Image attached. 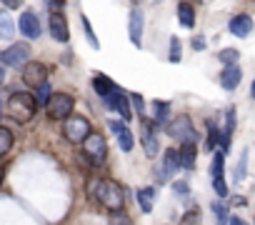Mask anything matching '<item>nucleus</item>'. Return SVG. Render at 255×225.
Masks as SVG:
<instances>
[{
	"instance_id": "ea45409f",
	"label": "nucleus",
	"mask_w": 255,
	"mask_h": 225,
	"mask_svg": "<svg viewBox=\"0 0 255 225\" xmlns=\"http://www.w3.org/2000/svg\"><path fill=\"white\" fill-rule=\"evenodd\" d=\"M133 103H135V108H138V112H143V98H140L138 93L133 95Z\"/></svg>"
},
{
	"instance_id": "0eeeda50",
	"label": "nucleus",
	"mask_w": 255,
	"mask_h": 225,
	"mask_svg": "<svg viewBox=\"0 0 255 225\" xmlns=\"http://www.w3.org/2000/svg\"><path fill=\"white\" fill-rule=\"evenodd\" d=\"M178 168H180V155H178V150H165L163 160L155 165V183H158V185H165V183L175 175Z\"/></svg>"
},
{
	"instance_id": "b1692460",
	"label": "nucleus",
	"mask_w": 255,
	"mask_h": 225,
	"mask_svg": "<svg viewBox=\"0 0 255 225\" xmlns=\"http://www.w3.org/2000/svg\"><path fill=\"white\" fill-rule=\"evenodd\" d=\"M218 58H220V63H225V68H228V65H238L240 50H235V48H225V50L218 53Z\"/></svg>"
},
{
	"instance_id": "1a4fd4ad",
	"label": "nucleus",
	"mask_w": 255,
	"mask_h": 225,
	"mask_svg": "<svg viewBox=\"0 0 255 225\" xmlns=\"http://www.w3.org/2000/svg\"><path fill=\"white\" fill-rule=\"evenodd\" d=\"M140 143H143V150L148 158H155L160 153V143H158V135H155V123L148 120V118H140Z\"/></svg>"
},
{
	"instance_id": "39448f33",
	"label": "nucleus",
	"mask_w": 255,
	"mask_h": 225,
	"mask_svg": "<svg viewBox=\"0 0 255 225\" xmlns=\"http://www.w3.org/2000/svg\"><path fill=\"white\" fill-rule=\"evenodd\" d=\"M73 108H75V100H73V95H68V93H53L50 103L45 105L48 115H50L53 120H65V118H70Z\"/></svg>"
},
{
	"instance_id": "2f4dec72",
	"label": "nucleus",
	"mask_w": 255,
	"mask_h": 225,
	"mask_svg": "<svg viewBox=\"0 0 255 225\" xmlns=\"http://www.w3.org/2000/svg\"><path fill=\"white\" fill-rule=\"evenodd\" d=\"M173 190H175V195H178L183 203H188L190 188H188V183H185V180H175V183H173Z\"/></svg>"
},
{
	"instance_id": "f704fd0d",
	"label": "nucleus",
	"mask_w": 255,
	"mask_h": 225,
	"mask_svg": "<svg viewBox=\"0 0 255 225\" xmlns=\"http://www.w3.org/2000/svg\"><path fill=\"white\" fill-rule=\"evenodd\" d=\"M83 28H85V38H88V43L98 50L100 43H98V38H95V33H93V28H90V23H88V18H83Z\"/></svg>"
},
{
	"instance_id": "2eb2a0df",
	"label": "nucleus",
	"mask_w": 255,
	"mask_h": 225,
	"mask_svg": "<svg viewBox=\"0 0 255 225\" xmlns=\"http://www.w3.org/2000/svg\"><path fill=\"white\" fill-rule=\"evenodd\" d=\"M228 28H230V33H233L235 38H248V35L253 33V18L245 15V13H243V15H235Z\"/></svg>"
},
{
	"instance_id": "49530a36",
	"label": "nucleus",
	"mask_w": 255,
	"mask_h": 225,
	"mask_svg": "<svg viewBox=\"0 0 255 225\" xmlns=\"http://www.w3.org/2000/svg\"><path fill=\"white\" fill-rule=\"evenodd\" d=\"M195 3H200V0H195Z\"/></svg>"
},
{
	"instance_id": "5701e85b",
	"label": "nucleus",
	"mask_w": 255,
	"mask_h": 225,
	"mask_svg": "<svg viewBox=\"0 0 255 225\" xmlns=\"http://www.w3.org/2000/svg\"><path fill=\"white\" fill-rule=\"evenodd\" d=\"M223 165H225V155H223V150H215L213 163H210V175H213V180H220V178H223Z\"/></svg>"
},
{
	"instance_id": "9d476101",
	"label": "nucleus",
	"mask_w": 255,
	"mask_h": 225,
	"mask_svg": "<svg viewBox=\"0 0 255 225\" xmlns=\"http://www.w3.org/2000/svg\"><path fill=\"white\" fill-rule=\"evenodd\" d=\"M93 88H95L98 98H100V100H103V103H105L108 108H110V103L115 100V95L120 93V90H118V85H115V83H113L110 78H105L103 73H98V75L93 78Z\"/></svg>"
},
{
	"instance_id": "6e6552de",
	"label": "nucleus",
	"mask_w": 255,
	"mask_h": 225,
	"mask_svg": "<svg viewBox=\"0 0 255 225\" xmlns=\"http://www.w3.org/2000/svg\"><path fill=\"white\" fill-rule=\"evenodd\" d=\"M28 58H30V45L28 43H15L10 48H5L0 53V65H10V68H20V65H28Z\"/></svg>"
},
{
	"instance_id": "473e14b6",
	"label": "nucleus",
	"mask_w": 255,
	"mask_h": 225,
	"mask_svg": "<svg viewBox=\"0 0 255 225\" xmlns=\"http://www.w3.org/2000/svg\"><path fill=\"white\" fill-rule=\"evenodd\" d=\"M198 223H200V210H198V208H190V210L185 213V218H183L180 225H198Z\"/></svg>"
},
{
	"instance_id": "a19ab883",
	"label": "nucleus",
	"mask_w": 255,
	"mask_h": 225,
	"mask_svg": "<svg viewBox=\"0 0 255 225\" xmlns=\"http://www.w3.org/2000/svg\"><path fill=\"white\" fill-rule=\"evenodd\" d=\"M228 225H245V223H243V220H240V218H233V220H230V223H228Z\"/></svg>"
},
{
	"instance_id": "a18cd8bd",
	"label": "nucleus",
	"mask_w": 255,
	"mask_h": 225,
	"mask_svg": "<svg viewBox=\"0 0 255 225\" xmlns=\"http://www.w3.org/2000/svg\"><path fill=\"white\" fill-rule=\"evenodd\" d=\"M0 110H3V100H0ZM0 115H3V112H0Z\"/></svg>"
},
{
	"instance_id": "a878e982",
	"label": "nucleus",
	"mask_w": 255,
	"mask_h": 225,
	"mask_svg": "<svg viewBox=\"0 0 255 225\" xmlns=\"http://www.w3.org/2000/svg\"><path fill=\"white\" fill-rule=\"evenodd\" d=\"M15 35V25L10 18H0V40H10Z\"/></svg>"
},
{
	"instance_id": "ddd939ff",
	"label": "nucleus",
	"mask_w": 255,
	"mask_h": 225,
	"mask_svg": "<svg viewBox=\"0 0 255 225\" xmlns=\"http://www.w3.org/2000/svg\"><path fill=\"white\" fill-rule=\"evenodd\" d=\"M18 28H20V33H23L28 40H38V38H40V20H38L35 10H25V13L20 15Z\"/></svg>"
},
{
	"instance_id": "7c9ffc66",
	"label": "nucleus",
	"mask_w": 255,
	"mask_h": 225,
	"mask_svg": "<svg viewBox=\"0 0 255 225\" xmlns=\"http://www.w3.org/2000/svg\"><path fill=\"white\" fill-rule=\"evenodd\" d=\"M245 170H248V153H240V160H238V168H235V183L245 180Z\"/></svg>"
},
{
	"instance_id": "f3484780",
	"label": "nucleus",
	"mask_w": 255,
	"mask_h": 225,
	"mask_svg": "<svg viewBox=\"0 0 255 225\" xmlns=\"http://www.w3.org/2000/svg\"><path fill=\"white\" fill-rule=\"evenodd\" d=\"M110 108H113L115 112H120V118H123V120H130V118H133L130 103H128V98H125L123 93H118V95H115V100L110 103Z\"/></svg>"
},
{
	"instance_id": "4468645a",
	"label": "nucleus",
	"mask_w": 255,
	"mask_h": 225,
	"mask_svg": "<svg viewBox=\"0 0 255 225\" xmlns=\"http://www.w3.org/2000/svg\"><path fill=\"white\" fill-rule=\"evenodd\" d=\"M50 35L58 40V43H68L70 38V28H68V20L60 10H53L50 13Z\"/></svg>"
},
{
	"instance_id": "393cba45",
	"label": "nucleus",
	"mask_w": 255,
	"mask_h": 225,
	"mask_svg": "<svg viewBox=\"0 0 255 225\" xmlns=\"http://www.w3.org/2000/svg\"><path fill=\"white\" fill-rule=\"evenodd\" d=\"M33 98H35V103H38V105H48V103H50V98H53L50 85H48V83H43L40 88H35V95H33Z\"/></svg>"
},
{
	"instance_id": "c85d7f7f",
	"label": "nucleus",
	"mask_w": 255,
	"mask_h": 225,
	"mask_svg": "<svg viewBox=\"0 0 255 225\" xmlns=\"http://www.w3.org/2000/svg\"><path fill=\"white\" fill-rule=\"evenodd\" d=\"M213 213H215V223L218 225H228V208L223 203H215L213 200Z\"/></svg>"
},
{
	"instance_id": "4c0bfd02",
	"label": "nucleus",
	"mask_w": 255,
	"mask_h": 225,
	"mask_svg": "<svg viewBox=\"0 0 255 225\" xmlns=\"http://www.w3.org/2000/svg\"><path fill=\"white\" fill-rule=\"evenodd\" d=\"M193 48H195V50H203V48H205V38H200V35L193 38Z\"/></svg>"
},
{
	"instance_id": "bb28decb",
	"label": "nucleus",
	"mask_w": 255,
	"mask_h": 225,
	"mask_svg": "<svg viewBox=\"0 0 255 225\" xmlns=\"http://www.w3.org/2000/svg\"><path fill=\"white\" fill-rule=\"evenodd\" d=\"M220 138H223V133L208 120V150H215V145L220 143Z\"/></svg>"
},
{
	"instance_id": "f8f14e48",
	"label": "nucleus",
	"mask_w": 255,
	"mask_h": 225,
	"mask_svg": "<svg viewBox=\"0 0 255 225\" xmlns=\"http://www.w3.org/2000/svg\"><path fill=\"white\" fill-rule=\"evenodd\" d=\"M143 25H145V15L140 8H133L130 10V20H128V33H130V40L135 48L143 45Z\"/></svg>"
},
{
	"instance_id": "aec40b11",
	"label": "nucleus",
	"mask_w": 255,
	"mask_h": 225,
	"mask_svg": "<svg viewBox=\"0 0 255 225\" xmlns=\"http://www.w3.org/2000/svg\"><path fill=\"white\" fill-rule=\"evenodd\" d=\"M178 155H180V168H185V170L195 168V145H183L178 150Z\"/></svg>"
},
{
	"instance_id": "c03bdc74",
	"label": "nucleus",
	"mask_w": 255,
	"mask_h": 225,
	"mask_svg": "<svg viewBox=\"0 0 255 225\" xmlns=\"http://www.w3.org/2000/svg\"><path fill=\"white\" fill-rule=\"evenodd\" d=\"M250 95H253V98H255V83H253V88H250Z\"/></svg>"
},
{
	"instance_id": "cd10ccee",
	"label": "nucleus",
	"mask_w": 255,
	"mask_h": 225,
	"mask_svg": "<svg viewBox=\"0 0 255 225\" xmlns=\"http://www.w3.org/2000/svg\"><path fill=\"white\" fill-rule=\"evenodd\" d=\"M180 58H183V45H180L178 38H170V55H168V60L170 63H180Z\"/></svg>"
},
{
	"instance_id": "de8ad7c7",
	"label": "nucleus",
	"mask_w": 255,
	"mask_h": 225,
	"mask_svg": "<svg viewBox=\"0 0 255 225\" xmlns=\"http://www.w3.org/2000/svg\"><path fill=\"white\" fill-rule=\"evenodd\" d=\"M135 3H140V0H135Z\"/></svg>"
},
{
	"instance_id": "9b49d317",
	"label": "nucleus",
	"mask_w": 255,
	"mask_h": 225,
	"mask_svg": "<svg viewBox=\"0 0 255 225\" xmlns=\"http://www.w3.org/2000/svg\"><path fill=\"white\" fill-rule=\"evenodd\" d=\"M23 83L30 88H40L43 83H48V68L43 63H28L23 65Z\"/></svg>"
},
{
	"instance_id": "4be33fe9",
	"label": "nucleus",
	"mask_w": 255,
	"mask_h": 225,
	"mask_svg": "<svg viewBox=\"0 0 255 225\" xmlns=\"http://www.w3.org/2000/svg\"><path fill=\"white\" fill-rule=\"evenodd\" d=\"M10 148H13V133L5 125H0V158H5Z\"/></svg>"
},
{
	"instance_id": "20e7f679",
	"label": "nucleus",
	"mask_w": 255,
	"mask_h": 225,
	"mask_svg": "<svg viewBox=\"0 0 255 225\" xmlns=\"http://www.w3.org/2000/svg\"><path fill=\"white\" fill-rule=\"evenodd\" d=\"M168 135L175 138L180 145H195L198 140V133H195V125L188 115H178L175 120L168 123Z\"/></svg>"
},
{
	"instance_id": "dca6fc26",
	"label": "nucleus",
	"mask_w": 255,
	"mask_h": 225,
	"mask_svg": "<svg viewBox=\"0 0 255 225\" xmlns=\"http://www.w3.org/2000/svg\"><path fill=\"white\" fill-rule=\"evenodd\" d=\"M240 80H243V70H240L238 65H228V68L220 73V85H223L225 90H235V88L240 85Z\"/></svg>"
},
{
	"instance_id": "f03ea898",
	"label": "nucleus",
	"mask_w": 255,
	"mask_h": 225,
	"mask_svg": "<svg viewBox=\"0 0 255 225\" xmlns=\"http://www.w3.org/2000/svg\"><path fill=\"white\" fill-rule=\"evenodd\" d=\"M38 110V103L30 93H13L8 98V115L15 123H30Z\"/></svg>"
},
{
	"instance_id": "7ed1b4c3",
	"label": "nucleus",
	"mask_w": 255,
	"mask_h": 225,
	"mask_svg": "<svg viewBox=\"0 0 255 225\" xmlns=\"http://www.w3.org/2000/svg\"><path fill=\"white\" fill-rule=\"evenodd\" d=\"M90 133H93V128H90V123H88L83 115H70V118L63 120V135H65L68 143L80 145V143L88 140Z\"/></svg>"
},
{
	"instance_id": "423d86ee",
	"label": "nucleus",
	"mask_w": 255,
	"mask_h": 225,
	"mask_svg": "<svg viewBox=\"0 0 255 225\" xmlns=\"http://www.w3.org/2000/svg\"><path fill=\"white\" fill-rule=\"evenodd\" d=\"M83 155L93 163V165H100L105 163V155H108V143L100 133H90L88 140L83 143Z\"/></svg>"
},
{
	"instance_id": "a211bd4d",
	"label": "nucleus",
	"mask_w": 255,
	"mask_h": 225,
	"mask_svg": "<svg viewBox=\"0 0 255 225\" xmlns=\"http://www.w3.org/2000/svg\"><path fill=\"white\" fill-rule=\"evenodd\" d=\"M178 20L183 28H195V8L190 3H180L178 5Z\"/></svg>"
},
{
	"instance_id": "72a5a7b5",
	"label": "nucleus",
	"mask_w": 255,
	"mask_h": 225,
	"mask_svg": "<svg viewBox=\"0 0 255 225\" xmlns=\"http://www.w3.org/2000/svg\"><path fill=\"white\" fill-rule=\"evenodd\" d=\"M108 225H133V220L120 210V213H113V215H110V223H108Z\"/></svg>"
},
{
	"instance_id": "e433bc0d",
	"label": "nucleus",
	"mask_w": 255,
	"mask_h": 225,
	"mask_svg": "<svg viewBox=\"0 0 255 225\" xmlns=\"http://www.w3.org/2000/svg\"><path fill=\"white\" fill-rule=\"evenodd\" d=\"M108 125H110V130H113V133H115V135H118V133H123V130H125V125H123V123H120V120H110V123H108Z\"/></svg>"
},
{
	"instance_id": "412c9836",
	"label": "nucleus",
	"mask_w": 255,
	"mask_h": 225,
	"mask_svg": "<svg viewBox=\"0 0 255 225\" xmlns=\"http://www.w3.org/2000/svg\"><path fill=\"white\" fill-rule=\"evenodd\" d=\"M153 200H155V190H153V188L138 190V203H140L143 213H150V210H153Z\"/></svg>"
},
{
	"instance_id": "c9c22d12",
	"label": "nucleus",
	"mask_w": 255,
	"mask_h": 225,
	"mask_svg": "<svg viewBox=\"0 0 255 225\" xmlns=\"http://www.w3.org/2000/svg\"><path fill=\"white\" fill-rule=\"evenodd\" d=\"M213 188H215V195H218V198H228V185H225L223 178H220V180H213Z\"/></svg>"
},
{
	"instance_id": "f257e3e1",
	"label": "nucleus",
	"mask_w": 255,
	"mask_h": 225,
	"mask_svg": "<svg viewBox=\"0 0 255 225\" xmlns=\"http://www.w3.org/2000/svg\"><path fill=\"white\" fill-rule=\"evenodd\" d=\"M88 190L93 198H98V203L103 208H108L110 213H120L123 205H125V195H123V188L115 183V180H90L88 183Z\"/></svg>"
},
{
	"instance_id": "37998d69",
	"label": "nucleus",
	"mask_w": 255,
	"mask_h": 225,
	"mask_svg": "<svg viewBox=\"0 0 255 225\" xmlns=\"http://www.w3.org/2000/svg\"><path fill=\"white\" fill-rule=\"evenodd\" d=\"M3 175H5V170H3V168H0V183H3Z\"/></svg>"
},
{
	"instance_id": "58836bf2",
	"label": "nucleus",
	"mask_w": 255,
	"mask_h": 225,
	"mask_svg": "<svg viewBox=\"0 0 255 225\" xmlns=\"http://www.w3.org/2000/svg\"><path fill=\"white\" fill-rule=\"evenodd\" d=\"M3 5H5V8H20L23 0H3Z\"/></svg>"
},
{
	"instance_id": "6ab92c4d",
	"label": "nucleus",
	"mask_w": 255,
	"mask_h": 225,
	"mask_svg": "<svg viewBox=\"0 0 255 225\" xmlns=\"http://www.w3.org/2000/svg\"><path fill=\"white\" fill-rule=\"evenodd\" d=\"M153 112H155V125L168 123V115H170V103H165V100H153Z\"/></svg>"
},
{
	"instance_id": "c756f323",
	"label": "nucleus",
	"mask_w": 255,
	"mask_h": 225,
	"mask_svg": "<svg viewBox=\"0 0 255 225\" xmlns=\"http://www.w3.org/2000/svg\"><path fill=\"white\" fill-rule=\"evenodd\" d=\"M118 143H120V148L128 153V150H133V133L130 130H123V133H118Z\"/></svg>"
},
{
	"instance_id": "79ce46f5",
	"label": "nucleus",
	"mask_w": 255,
	"mask_h": 225,
	"mask_svg": "<svg viewBox=\"0 0 255 225\" xmlns=\"http://www.w3.org/2000/svg\"><path fill=\"white\" fill-rule=\"evenodd\" d=\"M3 80H5V70H3V65H0V85H3Z\"/></svg>"
}]
</instances>
